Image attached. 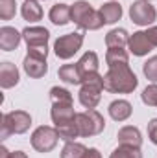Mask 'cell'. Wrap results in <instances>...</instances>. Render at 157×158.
<instances>
[{"mask_svg":"<svg viewBox=\"0 0 157 158\" xmlns=\"http://www.w3.org/2000/svg\"><path fill=\"white\" fill-rule=\"evenodd\" d=\"M76 125H78L79 136L89 138V136H96V134H100L104 131L105 119H104V116L98 110L87 109V110L76 114Z\"/></svg>","mask_w":157,"mask_h":158,"instance_id":"cell-5","label":"cell"},{"mask_svg":"<svg viewBox=\"0 0 157 158\" xmlns=\"http://www.w3.org/2000/svg\"><path fill=\"white\" fill-rule=\"evenodd\" d=\"M57 132H59V138L65 140V142H74L79 136L76 121H74V123H67V125H63V127H57Z\"/></svg>","mask_w":157,"mask_h":158,"instance_id":"cell-27","label":"cell"},{"mask_svg":"<svg viewBox=\"0 0 157 158\" xmlns=\"http://www.w3.org/2000/svg\"><path fill=\"white\" fill-rule=\"evenodd\" d=\"M9 158H28V155L24 151H15V153H9Z\"/></svg>","mask_w":157,"mask_h":158,"instance_id":"cell-35","label":"cell"},{"mask_svg":"<svg viewBox=\"0 0 157 158\" xmlns=\"http://www.w3.org/2000/svg\"><path fill=\"white\" fill-rule=\"evenodd\" d=\"M28 55L39 57V59H46V55H48V46H28Z\"/></svg>","mask_w":157,"mask_h":158,"instance_id":"cell-31","label":"cell"},{"mask_svg":"<svg viewBox=\"0 0 157 158\" xmlns=\"http://www.w3.org/2000/svg\"><path fill=\"white\" fill-rule=\"evenodd\" d=\"M118 143L120 145H131V147H141L142 145V136H141V131L133 125H126L118 131L117 134Z\"/></svg>","mask_w":157,"mask_h":158,"instance_id":"cell-13","label":"cell"},{"mask_svg":"<svg viewBox=\"0 0 157 158\" xmlns=\"http://www.w3.org/2000/svg\"><path fill=\"white\" fill-rule=\"evenodd\" d=\"M81 44H83V33H79V31L67 33L54 42V52L59 59H70L81 48Z\"/></svg>","mask_w":157,"mask_h":158,"instance_id":"cell-7","label":"cell"},{"mask_svg":"<svg viewBox=\"0 0 157 158\" xmlns=\"http://www.w3.org/2000/svg\"><path fill=\"white\" fill-rule=\"evenodd\" d=\"M148 138L152 140V143L157 145V118H152L148 123Z\"/></svg>","mask_w":157,"mask_h":158,"instance_id":"cell-32","label":"cell"},{"mask_svg":"<svg viewBox=\"0 0 157 158\" xmlns=\"http://www.w3.org/2000/svg\"><path fill=\"white\" fill-rule=\"evenodd\" d=\"M144 33H146L148 40L152 42V46L155 48V46H157V26H152V28H148V31H144Z\"/></svg>","mask_w":157,"mask_h":158,"instance_id":"cell-33","label":"cell"},{"mask_svg":"<svg viewBox=\"0 0 157 158\" xmlns=\"http://www.w3.org/2000/svg\"><path fill=\"white\" fill-rule=\"evenodd\" d=\"M128 46H129V52H131L133 55H137V57L146 55V53L154 48V46H152V42L148 40V37H146V33H144V31H135V33L129 37Z\"/></svg>","mask_w":157,"mask_h":158,"instance_id":"cell-11","label":"cell"},{"mask_svg":"<svg viewBox=\"0 0 157 158\" xmlns=\"http://www.w3.org/2000/svg\"><path fill=\"white\" fill-rule=\"evenodd\" d=\"M50 99H52V103H74L72 94L63 86H52L50 88Z\"/></svg>","mask_w":157,"mask_h":158,"instance_id":"cell-26","label":"cell"},{"mask_svg":"<svg viewBox=\"0 0 157 158\" xmlns=\"http://www.w3.org/2000/svg\"><path fill=\"white\" fill-rule=\"evenodd\" d=\"M129 42V35L124 28H115L105 35V44L107 48H124Z\"/></svg>","mask_w":157,"mask_h":158,"instance_id":"cell-22","label":"cell"},{"mask_svg":"<svg viewBox=\"0 0 157 158\" xmlns=\"http://www.w3.org/2000/svg\"><path fill=\"white\" fill-rule=\"evenodd\" d=\"M76 114L78 112H74V103H52L50 116H52V121H54L56 129L63 127L67 123H74Z\"/></svg>","mask_w":157,"mask_h":158,"instance_id":"cell-9","label":"cell"},{"mask_svg":"<svg viewBox=\"0 0 157 158\" xmlns=\"http://www.w3.org/2000/svg\"><path fill=\"white\" fill-rule=\"evenodd\" d=\"M48 17L52 20V24H56V26H65V24L72 22V19H70V7L67 4H56V6H52Z\"/></svg>","mask_w":157,"mask_h":158,"instance_id":"cell-17","label":"cell"},{"mask_svg":"<svg viewBox=\"0 0 157 158\" xmlns=\"http://www.w3.org/2000/svg\"><path fill=\"white\" fill-rule=\"evenodd\" d=\"M83 158H102V155H100V151H98V149L91 147V149H87V153H85V156H83Z\"/></svg>","mask_w":157,"mask_h":158,"instance_id":"cell-34","label":"cell"},{"mask_svg":"<svg viewBox=\"0 0 157 158\" xmlns=\"http://www.w3.org/2000/svg\"><path fill=\"white\" fill-rule=\"evenodd\" d=\"M57 140H61V138H59V132L56 127L41 125L32 134V147L39 153H50L57 145Z\"/></svg>","mask_w":157,"mask_h":158,"instance_id":"cell-6","label":"cell"},{"mask_svg":"<svg viewBox=\"0 0 157 158\" xmlns=\"http://www.w3.org/2000/svg\"><path fill=\"white\" fill-rule=\"evenodd\" d=\"M22 39L26 40L28 46H48L50 31L41 26H28L22 31Z\"/></svg>","mask_w":157,"mask_h":158,"instance_id":"cell-10","label":"cell"},{"mask_svg":"<svg viewBox=\"0 0 157 158\" xmlns=\"http://www.w3.org/2000/svg\"><path fill=\"white\" fill-rule=\"evenodd\" d=\"M141 99L144 105L148 107H157V85H148L142 94H141Z\"/></svg>","mask_w":157,"mask_h":158,"instance_id":"cell-29","label":"cell"},{"mask_svg":"<svg viewBox=\"0 0 157 158\" xmlns=\"http://www.w3.org/2000/svg\"><path fill=\"white\" fill-rule=\"evenodd\" d=\"M137 85H139V79L131 72L129 64L113 66L104 76V90L111 94H129L137 88Z\"/></svg>","mask_w":157,"mask_h":158,"instance_id":"cell-1","label":"cell"},{"mask_svg":"<svg viewBox=\"0 0 157 158\" xmlns=\"http://www.w3.org/2000/svg\"><path fill=\"white\" fill-rule=\"evenodd\" d=\"M24 72L30 76V77H43L46 72H48V64H46V59H39V57H34V55H26L24 57Z\"/></svg>","mask_w":157,"mask_h":158,"instance_id":"cell-14","label":"cell"},{"mask_svg":"<svg viewBox=\"0 0 157 158\" xmlns=\"http://www.w3.org/2000/svg\"><path fill=\"white\" fill-rule=\"evenodd\" d=\"M78 68L81 76H89V74H96L98 72V55L94 52H85L78 61Z\"/></svg>","mask_w":157,"mask_h":158,"instance_id":"cell-20","label":"cell"},{"mask_svg":"<svg viewBox=\"0 0 157 158\" xmlns=\"http://www.w3.org/2000/svg\"><path fill=\"white\" fill-rule=\"evenodd\" d=\"M133 109H131V103L126 101V99H117L109 105V116L115 119V121H126V119L131 116Z\"/></svg>","mask_w":157,"mask_h":158,"instance_id":"cell-16","label":"cell"},{"mask_svg":"<svg viewBox=\"0 0 157 158\" xmlns=\"http://www.w3.org/2000/svg\"><path fill=\"white\" fill-rule=\"evenodd\" d=\"M105 63H107L109 68L128 64L129 63V53L124 48H109L107 50V55H105Z\"/></svg>","mask_w":157,"mask_h":158,"instance_id":"cell-23","label":"cell"},{"mask_svg":"<svg viewBox=\"0 0 157 158\" xmlns=\"http://www.w3.org/2000/svg\"><path fill=\"white\" fill-rule=\"evenodd\" d=\"M98 11H100V17L104 20V24H115L122 17V6L118 2H107Z\"/></svg>","mask_w":157,"mask_h":158,"instance_id":"cell-18","label":"cell"},{"mask_svg":"<svg viewBox=\"0 0 157 158\" xmlns=\"http://www.w3.org/2000/svg\"><path fill=\"white\" fill-rule=\"evenodd\" d=\"M146 2H150V0H146Z\"/></svg>","mask_w":157,"mask_h":158,"instance_id":"cell-37","label":"cell"},{"mask_svg":"<svg viewBox=\"0 0 157 158\" xmlns=\"http://www.w3.org/2000/svg\"><path fill=\"white\" fill-rule=\"evenodd\" d=\"M142 72H144V76L150 79V81L157 83V55L150 57V59L142 64Z\"/></svg>","mask_w":157,"mask_h":158,"instance_id":"cell-30","label":"cell"},{"mask_svg":"<svg viewBox=\"0 0 157 158\" xmlns=\"http://www.w3.org/2000/svg\"><path fill=\"white\" fill-rule=\"evenodd\" d=\"M129 19L137 26H148L157 19L155 7L146 0H137L129 6Z\"/></svg>","mask_w":157,"mask_h":158,"instance_id":"cell-8","label":"cell"},{"mask_svg":"<svg viewBox=\"0 0 157 158\" xmlns=\"http://www.w3.org/2000/svg\"><path fill=\"white\" fill-rule=\"evenodd\" d=\"M19 83V70L13 63H2L0 64V86L2 88H11Z\"/></svg>","mask_w":157,"mask_h":158,"instance_id":"cell-15","label":"cell"},{"mask_svg":"<svg viewBox=\"0 0 157 158\" xmlns=\"http://www.w3.org/2000/svg\"><path fill=\"white\" fill-rule=\"evenodd\" d=\"M32 125V116L24 110H11V112H6L2 116V131H0V138L6 140L9 134H22L30 129Z\"/></svg>","mask_w":157,"mask_h":158,"instance_id":"cell-4","label":"cell"},{"mask_svg":"<svg viewBox=\"0 0 157 158\" xmlns=\"http://www.w3.org/2000/svg\"><path fill=\"white\" fill-rule=\"evenodd\" d=\"M87 153V147L76 143V142H67V145L61 151V158H83Z\"/></svg>","mask_w":157,"mask_h":158,"instance_id":"cell-24","label":"cell"},{"mask_svg":"<svg viewBox=\"0 0 157 158\" xmlns=\"http://www.w3.org/2000/svg\"><path fill=\"white\" fill-rule=\"evenodd\" d=\"M109 158H142V153H141V147L120 145L109 155Z\"/></svg>","mask_w":157,"mask_h":158,"instance_id":"cell-25","label":"cell"},{"mask_svg":"<svg viewBox=\"0 0 157 158\" xmlns=\"http://www.w3.org/2000/svg\"><path fill=\"white\" fill-rule=\"evenodd\" d=\"M22 40V33H19L15 28L11 26H2L0 28V48L4 52H11L15 50Z\"/></svg>","mask_w":157,"mask_h":158,"instance_id":"cell-12","label":"cell"},{"mask_svg":"<svg viewBox=\"0 0 157 158\" xmlns=\"http://www.w3.org/2000/svg\"><path fill=\"white\" fill-rule=\"evenodd\" d=\"M70 19L81 30H100L104 26V20L100 17V11L92 9V6L85 0H78L70 6Z\"/></svg>","mask_w":157,"mask_h":158,"instance_id":"cell-2","label":"cell"},{"mask_svg":"<svg viewBox=\"0 0 157 158\" xmlns=\"http://www.w3.org/2000/svg\"><path fill=\"white\" fill-rule=\"evenodd\" d=\"M57 76H59L61 81H65L69 85H81V81H83V76H81V72L78 68V63L76 64H63L59 68Z\"/></svg>","mask_w":157,"mask_h":158,"instance_id":"cell-19","label":"cell"},{"mask_svg":"<svg viewBox=\"0 0 157 158\" xmlns=\"http://www.w3.org/2000/svg\"><path fill=\"white\" fill-rule=\"evenodd\" d=\"M20 13H22L24 20H30V22H37L43 19V7L39 6L37 0H24Z\"/></svg>","mask_w":157,"mask_h":158,"instance_id":"cell-21","label":"cell"},{"mask_svg":"<svg viewBox=\"0 0 157 158\" xmlns=\"http://www.w3.org/2000/svg\"><path fill=\"white\" fill-rule=\"evenodd\" d=\"M17 13V2L15 0H0V19L11 20Z\"/></svg>","mask_w":157,"mask_h":158,"instance_id":"cell-28","label":"cell"},{"mask_svg":"<svg viewBox=\"0 0 157 158\" xmlns=\"http://www.w3.org/2000/svg\"><path fill=\"white\" fill-rule=\"evenodd\" d=\"M102 90H104V76H100L98 72L83 76L81 88H79V103L85 109H94L100 103Z\"/></svg>","mask_w":157,"mask_h":158,"instance_id":"cell-3","label":"cell"},{"mask_svg":"<svg viewBox=\"0 0 157 158\" xmlns=\"http://www.w3.org/2000/svg\"><path fill=\"white\" fill-rule=\"evenodd\" d=\"M0 158H9V151H7L4 145L0 147Z\"/></svg>","mask_w":157,"mask_h":158,"instance_id":"cell-36","label":"cell"}]
</instances>
